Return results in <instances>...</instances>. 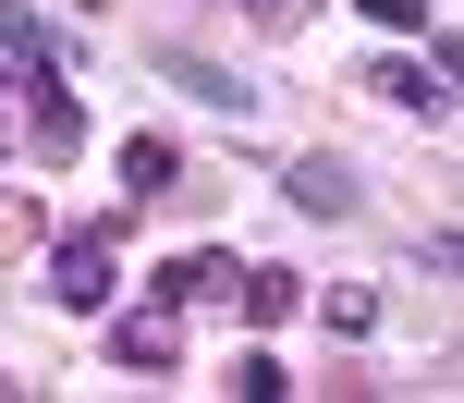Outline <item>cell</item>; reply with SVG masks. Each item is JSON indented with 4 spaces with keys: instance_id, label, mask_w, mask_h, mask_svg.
Wrapping results in <instances>:
<instances>
[{
    "instance_id": "1",
    "label": "cell",
    "mask_w": 464,
    "mask_h": 403,
    "mask_svg": "<svg viewBox=\"0 0 464 403\" xmlns=\"http://www.w3.org/2000/svg\"><path fill=\"white\" fill-rule=\"evenodd\" d=\"M111 293H122L111 233H62V245H49V306H62V318H111Z\"/></svg>"
},
{
    "instance_id": "2",
    "label": "cell",
    "mask_w": 464,
    "mask_h": 403,
    "mask_svg": "<svg viewBox=\"0 0 464 403\" xmlns=\"http://www.w3.org/2000/svg\"><path fill=\"white\" fill-rule=\"evenodd\" d=\"M367 98H392L416 122H452V37H428V62H367Z\"/></svg>"
},
{
    "instance_id": "3",
    "label": "cell",
    "mask_w": 464,
    "mask_h": 403,
    "mask_svg": "<svg viewBox=\"0 0 464 403\" xmlns=\"http://www.w3.org/2000/svg\"><path fill=\"white\" fill-rule=\"evenodd\" d=\"M281 196H294L305 220H354V208H367V171H354L343 147H305V159L281 171Z\"/></svg>"
},
{
    "instance_id": "4",
    "label": "cell",
    "mask_w": 464,
    "mask_h": 403,
    "mask_svg": "<svg viewBox=\"0 0 464 403\" xmlns=\"http://www.w3.org/2000/svg\"><path fill=\"white\" fill-rule=\"evenodd\" d=\"M220 293H232V257H220V245H184V257L147 269V306H171V318H184V306H220Z\"/></svg>"
},
{
    "instance_id": "5",
    "label": "cell",
    "mask_w": 464,
    "mask_h": 403,
    "mask_svg": "<svg viewBox=\"0 0 464 403\" xmlns=\"http://www.w3.org/2000/svg\"><path fill=\"white\" fill-rule=\"evenodd\" d=\"M111 367H122V379H171V367H184V331H171V306L111 318Z\"/></svg>"
},
{
    "instance_id": "6",
    "label": "cell",
    "mask_w": 464,
    "mask_h": 403,
    "mask_svg": "<svg viewBox=\"0 0 464 403\" xmlns=\"http://www.w3.org/2000/svg\"><path fill=\"white\" fill-rule=\"evenodd\" d=\"M13 147H37V159L62 171L73 147H86V110H73V86H24V135H13Z\"/></svg>"
},
{
    "instance_id": "7",
    "label": "cell",
    "mask_w": 464,
    "mask_h": 403,
    "mask_svg": "<svg viewBox=\"0 0 464 403\" xmlns=\"http://www.w3.org/2000/svg\"><path fill=\"white\" fill-rule=\"evenodd\" d=\"M0 62H13V86H62V37L24 0H0Z\"/></svg>"
},
{
    "instance_id": "8",
    "label": "cell",
    "mask_w": 464,
    "mask_h": 403,
    "mask_svg": "<svg viewBox=\"0 0 464 403\" xmlns=\"http://www.w3.org/2000/svg\"><path fill=\"white\" fill-rule=\"evenodd\" d=\"M160 73H171V86L196 98V110H232V122L256 110V86H245V73H220V62H196V49H160Z\"/></svg>"
},
{
    "instance_id": "9",
    "label": "cell",
    "mask_w": 464,
    "mask_h": 403,
    "mask_svg": "<svg viewBox=\"0 0 464 403\" xmlns=\"http://www.w3.org/2000/svg\"><path fill=\"white\" fill-rule=\"evenodd\" d=\"M122 196H135V208H147V196H171V184H184V147H171V135H122Z\"/></svg>"
},
{
    "instance_id": "10",
    "label": "cell",
    "mask_w": 464,
    "mask_h": 403,
    "mask_svg": "<svg viewBox=\"0 0 464 403\" xmlns=\"http://www.w3.org/2000/svg\"><path fill=\"white\" fill-rule=\"evenodd\" d=\"M232 293H245V318H256V331H281V318L305 306V269H232Z\"/></svg>"
},
{
    "instance_id": "11",
    "label": "cell",
    "mask_w": 464,
    "mask_h": 403,
    "mask_svg": "<svg viewBox=\"0 0 464 403\" xmlns=\"http://www.w3.org/2000/svg\"><path fill=\"white\" fill-rule=\"evenodd\" d=\"M318 318H330L343 342H367V331H379V293H367V282H330V293H318Z\"/></svg>"
},
{
    "instance_id": "12",
    "label": "cell",
    "mask_w": 464,
    "mask_h": 403,
    "mask_svg": "<svg viewBox=\"0 0 464 403\" xmlns=\"http://www.w3.org/2000/svg\"><path fill=\"white\" fill-rule=\"evenodd\" d=\"M232 391H245V403H281L294 379H281V355H269V342H245V355H232Z\"/></svg>"
},
{
    "instance_id": "13",
    "label": "cell",
    "mask_w": 464,
    "mask_h": 403,
    "mask_svg": "<svg viewBox=\"0 0 464 403\" xmlns=\"http://www.w3.org/2000/svg\"><path fill=\"white\" fill-rule=\"evenodd\" d=\"M367 24H392V37H428V0H367Z\"/></svg>"
},
{
    "instance_id": "14",
    "label": "cell",
    "mask_w": 464,
    "mask_h": 403,
    "mask_svg": "<svg viewBox=\"0 0 464 403\" xmlns=\"http://www.w3.org/2000/svg\"><path fill=\"white\" fill-rule=\"evenodd\" d=\"M245 13H256V24H269V37H294V24H305V13H318V0H245Z\"/></svg>"
},
{
    "instance_id": "15",
    "label": "cell",
    "mask_w": 464,
    "mask_h": 403,
    "mask_svg": "<svg viewBox=\"0 0 464 403\" xmlns=\"http://www.w3.org/2000/svg\"><path fill=\"white\" fill-rule=\"evenodd\" d=\"M0 159H13V122H0Z\"/></svg>"
},
{
    "instance_id": "16",
    "label": "cell",
    "mask_w": 464,
    "mask_h": 403,
    "mask_svg": "<svg viewBox=\"0 0 464 403\" xmlns=\"http://www.w3.org/2000/svg\"><path fill=\"white\" fill-rule=\"evenodd\" d=\"M196 13H220V0H196Z\"/></svg>"
},
{
    "instance_id": "17",
    "label": "cell",
    "mask_w": 464,
    "mask_h": 403,
    "mask_svg": "<svg viewBox=\"0 0 464 403\" xmlns=\"http://www.w3.org/2000/svg\"><path fill=\"white\" fill-rule=\"evenodd\" d=\"M0 86H13V62H0Z\"/></svg>"
}]
</instances>
